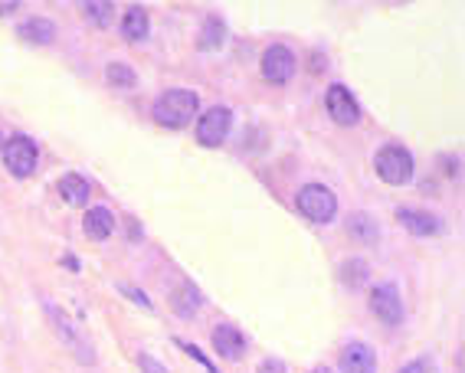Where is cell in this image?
I'll list each match as a JSON object with an SVG mask.
<instances>
[{"mask_svg": "<svg viewBox=\"0 0 465 373\" xmlns=\"http://www.w3.org/2000/svg\"><path fill=\"white\" fill-rule=\"evenodd\" d=\"M422 370H426V363H422V360H416V363H410V367H403L400 373H422Z\"/></svg>", "mask_w": 465, "mask_h": 373, "instance_id": "4316f807", "label": "cell"}, {"mask_svg": "<svg viewBox=\"0 0 465 373\" xmlns=\"http://www.w3.org/2000/svg\"><path fill=\"white\" fill-rule=\"evenodd\" d=\"M17 36L26 40V43H36V46H49L56 40V23L46 20V17H30L17 26Z\"/></svg>", "mask_w": 465, "mask_h": 373, "instance_id": "2e32d148", "label": "cell"}, {"mask_svg": "<svg viewBox=\"0 0 465 373\" xmlns=\"http://www.w3.org/2000/svg\"><path fill=\"white\" fill-rule=\"evenodd\" d=\"M210 341H213V351L227 360H243V353H246V334L236 324H217Z\"/></svg>", "mask_w": 465, "mask_h": 373, "instance_id": "8fae6325", "label": "cell"}, {"mask_svg": "<svg viewBox=\"0 0 465 373\" xmlns=\"http://www.w3.org/2000/svg\"><path fill=\"white\" fill-rule=\"evenodd\" d=\"M82 229H86L89 239H96V243H105L115 229V216H112L109 206H92L82 220Z\"/></svg>", "mask_w": 465, "mask_h": 373, "instance_id": "9a60e30c", "label": "cell"}, {"mask_svg": "<svg viewBox=\"0 0 465 373\" xmlns=\"http://www.w3.org/2000/svg\"><path fill=\"white\" fill-rule=\"evenodd\" d=\"M347 233L354 236L357 243L370 245V243H377V239H380V226H377V220H374L370 213H351V216H347Z\"/></svg>", "mask_w": 465, "mask_h": 373, "instance_id": "ac0fdd59", "label": "cell"}, {"mask_svg": "<svg viewBox=\"0 0 465 373\" xmlns=\"http://www.w3.org/2000/svg\"><path fill=\"white\" fill-rule=\"evenodd\" d=\"M370 311L377 314L387 328H397L403 321V298H400V288L393 282H383L370 291Z\"/></svg>", "mask_w": 465, "mask_h": 373, "instance_id": "ba28073f", "label": "cell"}, {"mask_svg": "<svg viewBox=\"0 0 465 373\" xmlns=\"http://www.w3.org/2000/svg\"><path fill=\"white\" fill-rule=\"evenodd\" d=\"M17 7H20L17 0H10V3H0V17H7V13H13V10H17Z\"/></svg>", "mask_w": 465, "mask_h": 373, "instance_id": "83f0119b", "label": "cell"}, {"mask_svg": "<svg viewBox=\"0 0 465 373\" xmlns=\"http://www.w3.org/2000/svg\"><path fill=\"white\" fill-rule=\"evenodd\" d=\"M56 190H59V197L69 206H86L89 197H92V187H89V181L82 174H63L59 183H56Z\"/></svg>", "mask_w": 465, "mask_h": 373, "instance_id": "5bb4252c", "label": "cell"}, {"mask_svg": "<svg viewBox=\"0 0 465 373\" xmlns=\"http://www.w3.org/2000/svg\"><path fill=\"white\" fill-rule=\"evenodd\" d=\"M119 291H121V295H128V298L135 301V305H141L144 311H151V308H154V305H151V298H148V295H144L141 288L128 285V282H119Z\"/></svg>", "mask_w": 465, "mask_h": 373, "instance_id": "cb8c5ba5", "label": "cell"}, {"mask_svg": "<svg viewBox=\"0 0 465 373\" xmlns=\"http://www.w3.org/2000/svg\"><path fill=\"white\" fill-rule=\"evenodd\" d=\"M295 66H298V59H295V53L289 50V46L272 43V46L262 50L259 69H262V79L272 82V86H285V82L295 75Z\"/></svg>", "mask_w": 465, "mask_h": 373, "instance_id": "52a82bcc", "label": "cell"}, {"mask_svg": "<svg viewBox=\"0 0 465 373\" xmlns=\"http://www.w3.org/2000/svg\"><path fill=\"white\" fill-rule=\"evenodd\" d=\"M295 206L312 223H331L337 216V197L325 183H305L302 190L295 193Z\"/></svg>", "mask_w": 465, "mask_h": 373, "instance_id": "277c9868", "label": "cell"}, {"mask_svg": "<svg viewBox=\"0 0 465 373\" xmlns=\"http://www.w3.org/2000/svg\"><path fill=\"white\" fill-rule=\"evenodd\" d=\"M312 373H331V370H328V367H314Z\"/></svg>", "mask_w": 465, "mask_h": 373, "instance_id": "f546056e", "label": "cell"}, {"mask_svg": "<svg viewBox=\"0 0 465 373\" xmlns=\"http://www.w3.org/2000/svg\"><path fill=\"white\" fill-rule=\"evenodd\" d=\"M374 167H377V177L390 187H406L416 174V160L403 144H383L374 158Z\"/></svg>", "mask_w": 465, "mask_h": 373, "instance_id": "7a4b0ae2", "label": "cell"}, {"mask_svg": "<svg viewBox=\"0 0 465 373\" xmlns=\"http://www.w3.org/2000/svg\"><path fill=\"white\" fill-rule=\"evenodd\" d=\"M370 278V266L367 259H347L344 266H341V282L351 288H360L364 282Z\"/></svg>", "mask_w": 465, "mask_h": 373, "instance_id": "ffe728a7", "label": "cell"}, {"mask_svg": "<svg viewBox=\"0 0 465 373\" xmlns=\"http://www.w3.org/2000/svg\"><path fill=\"white\" fill-rule=\"evenodd\" d=\"M325 102H328V115L335 118V125H341V128H351V125L360 121V105L351 96V89L341 86V82H335V86L328 89Z\"/></svg>", "mask_w": 465, "mask_h": 373, "instance_id": "9c48e42d", "label": "cell"}, {"mask_svg": "<svg viewBox=\"0 0 465 373\" xmlns=\"http://www.w3.org/2000/svg\"><path fill=\"white\" fill-rule=\"evenodd\" d=\"M148 33H151V17H148V10L138 7V3H131L128 10L121 13V36H125L128 43H138Z\"/></svg>", "mask_w": 465, "mask_h": 373, "instance_id": "4fadbf2b", "label": "cell"}, {"mask_svg": "<svg viewBox=\"0 0 465 373\" xmlns=\"http://www.w3.org/2000/svg\"><path fill=\"white\" fill-rule=\"evenodd\" d=\"M177 347H181V351L187 353V357H194L197 363H200V367H204L206 373H220L217 367H213V360H210V357H206L204 351H200V347H197V344H187V341H177Z\"/></svg>", "mask_w": 465, "mask_h": 373, "instance_id": "603a6c76", "label": "cell"}, {"mask_svg": "<svg viewBox=\"0 0 465 373\" xmlns=\"http://www.w3.org/2000/svg\"><path fill=\"white\" fill-rule=\"evenodd\" d=\"M151 115L161 128H174V131L187 128L194 121V115H200V98L190 89H167V92H161L154 98Z\"/></svg>", "mask_w": 465, "mask_h": 373, "instance_id": "6da1fadb", "label": "cell"}, {"mask_svg": "<svg viewBox=\"0 0 465 373\" xmlns=\"http://www.w3.org/2000/svg\"><path fill=\"white\" fill-rule=\"evenodd\" d=\"M43 314H46V321H49L53 334L66 344V351H73V357H76L79 363H96V351H92V344L79 334V328L66 318L63 311L56 308L53 301H43Z\"/></svg>", "mask_w": 465, "mask_h": 373, "instance_id": "3957f363", "label": "cell"}, {"mask_svg": "<svg viewBox=\"0 0 465 373\" xmlns=\"http://www.w3.org/2000/svg\"><path fill=\"white\" fill-rule=\"evenodd\" d=\"M256 373H289V367H285L279 357H266V360H259Z\"/></svg>", "mask_w": 465, "mask_h": 373, "instance_id": "484cf974", "label": "cell"}, {"mask_svg": "<svg viewBox=\"0 0 465 373\" xmlns=\"http://www.w3.org/2000/svg\"><path fill=\"white\" fill-rule=\"evenodd\" d=\"M229 128H233V112L227 105H213L197 118V141L204 148H220L229 138Z\"/></svg>", "mask_w": 465, "mask_h": 373, "instance_id": "8992f818", "label": "cell"}, {"mask_svg": "<svg viewBox=\"0 0 465 373\" xmlns=\"http://www.w3.org/2000/svg\"><path fill=\"white\" fill-rule=\"evenodd\" d=\"M105 79H109L115 89H135L138 86V75H135V69L131 66H125V63H109L105 66Z\"/></svg>", "mask_w": 465, "mask_h": 373, "instance_id": "44dd1931", "label": "cell"}, {"mask_svg": "<svg viewBox=\"0 0 465 373\" xmlns=\"http://www.w3.org/2000/svg\"><path fill=\"white\" fill-rule=\"evenodd\" d=\"M200 305H204V295H200V288H197L194 282H181V285L174 288L171 308L177 311L181 318H194L197 311H200Z\"/></svg>", "mask_w": 465, "mask_h": 373, "instance_id": "e0dca14e", "label": "cell"}, {"mask_svg": "<svg viewBox=\"0 0 465 373\" xmlns=\"http://www.w3.org/2000/svg\"><path fill=\"white\" fill-rule=\"evenodd\" d=\"M82 13H86L89 23L109 26V23L115 20V3H109V0H92V3H82Z\"/></svg>", "mask_w": 465, "mask_h": 373, "instance_id": "7402d4cb", "label": "cell"}, {"mask_svg": "<svg viewBox=\"0 0 465 373\" xmlns=\"http://www.w3.org/2000/svg\"><path fill=\"white\" fill-rule=\"evenodd\" d=\"M227 43V23L220 20V17H206L204 20V30H200V40H197V46L200 50H220V46Z\"/></svg>", "mask_w": 465, "mask_h": 373, "instance_id": "d6986e66", "label": "cell"}, {"mask_svg": "<svg viewBox=\"0 0 465 373\" xmlns=\"http://www.w3.org/2000/svg\"><path fill=\"white\" fill-rule=\"evenodd\" d=\"M341 373H377V353L374 347L364 341H351L344 344V351L337 357Z\"/></svg>", "mask_w": 465, "mask_h": 373, "instance_id": "30bf717a", "label": "cell"}, {"mask_svg": "<svg viewBox=\"0 0 465 373\" xmlns=\"http://www.w3.org/2000/svg\"><path fill=\"white\" fill-rule=\"evenodd\" d=\"M3 141H7V138H3V131H0V151H3Z\"/></svg>", "mask_w": 465, "mask_h": 373, "instance_id": "4dcf8cb0", "label": "cell"}, {"mask_svg": "<svg viewBox=\"0 0 465 373\" xmlns=\"http://www.w3.org/2000/svg\"><path fill=\"white\" fill-rule=\"evenodd\" d=\"M138 367H141V373H167V367L154 360L151 353H138Z\"/></svg>", "mask_w": 465, "mask_h": 373, "instance_id": "d4e9b609", "label": "cell"}, {"mask_svg": "<svg viewBox=\"0 0 465 373\" xmlns=\"http://www.w3.org/2000/svg\"><path fill=\"white\" fill-rule=\"evenodd\" d=\"M397 220H400V226H406L413 236H439L443 233V220L436 213H426V210H413V206H400L397 210Z\"/></svg>", "mask_w": 465, "mask_h": 373, "instance_id": "7c38bea8", "label": "cell"}, {"mask_svg": "<svg viewBox=\"0 0 465 373\" xmlns=\"http://www.w3.org/2000/svg\"><path fill=\"white\" fill-rule=\"evenodd\" d=\"M40 164V151L26 135H13V138L3 141V167L13 174V177H30Z\"/></svg>", "mask_w": 465, "mask_h": 373, "instance_id": "5b68a950", "label": "cell"}, {"mask_svg": "<svg viewBox=\"0 0 465 373\" xmlns=\"http://www.w3.org/2000/svg\"><path fill=\"white\" fill-rule=\"evenodd\" d=\"M66 266L73 268V272H79V259L76 256H66Z\"/></svg>", "mask_w": 465, "mask_h": 373, "instance_id": "f1b7e54d", "label": "cell"}]
</instances>
